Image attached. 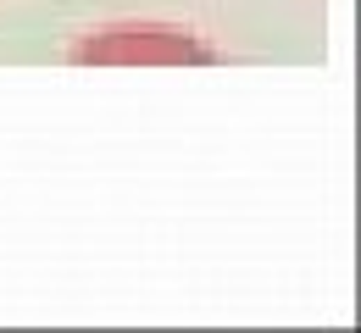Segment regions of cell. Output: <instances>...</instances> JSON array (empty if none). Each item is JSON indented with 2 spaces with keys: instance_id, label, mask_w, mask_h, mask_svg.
<instances>
[{
  "instance_id": "obj_1",
  "label": "cell",
  "mask_w": 361,
  "mask_h": 333,
  "mask_svg": "<svg viewBox=\"0 0 361 333\" xmlns=\"http://www.w3.org/2000/svg\"><path fill=\"white\" fill-rule=\"evenodd\" d=\"M78 61H212V50L178 28H106L78 45Z\"/></svg>"
}]
</instances>
